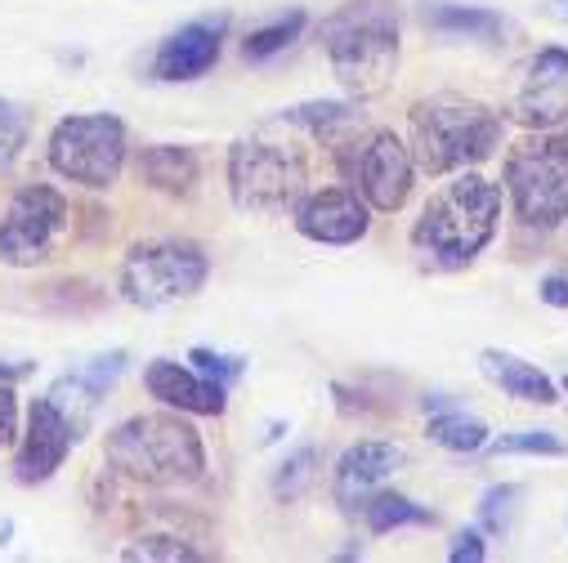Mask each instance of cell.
Wrapping results in <instances>:
<instances>
[{
    "mask_svg": "<svg viewBox=\"0 0 568 563\" xmlns=\"http://www.w3.org/2000/svg\"><path fill=\"white\" fill-rule=\"evenodd\" d=\"M479 371L515 402H528V407H555L559 402V385L541 367H532V362H524V358H515L506 349H484L479 354Z\"/></svg>",
    "mask_w": 568,
    "mask_h": 563,
    "instance_id": "e0dca14e",
    "label": "cell"
},
{
    "mask_svg": "<svg viewBox=\"0 0 568 563\" xmlns=\"http://www.w3.org/2000/svg\"><path fill=\"white\" fill-rule=\"evenodd\" d=\"M327 63L349 99H376L398 68V6L394 0H345L318 28Z\"/></svg>",
    "mask_w": 568,
    "mask_h": 563,
    "instance_id": "3957f363",
    "label": "cell"
},
{
    "mask_svg": "<svg viewBox=\"0 0 568 563\" xmlns=\"http://www.w3.org/2000/svg\"><path fill=\"white\" fill-rule=\"evenodd\" d=\"M144 389L162 407H175L184 416H224V407H229V389L220 380L202 376L197 367L171 362V358H158L144 367Z\"/></svg>",
    "mask_w": 568,
    "mask_h": 563,
    "instance_id": "2e32d148",
    "label": "cell"
},
{
    "mask_svg": "<svg viewBox=\"0 0 568 563\" xmlns=\"http://www.w3.org/2000/svg\"><path fill=\"white\" fill-rule=\"evenodd\" d=\"M292 215H296V228L318 246H354L372 228V206L358 197V188L305 193Z\"/></svg>",
    "mask_w": 568,
    "mask_h": 563,
    "instance_id": "5bb4252c",
    "label": "cell"
},
{
    "mask_svg": "<svg viewBox=\"0 0 568 563\" xmlns=\"http://www.w3.org/2000/svg\"><path fill=\"white\" fill-rule=\"evenodd\" d=\"M77 439H81V430H77V420L45 393V398H37L32 402V411H28V434H23V448H19V461H14V474H19V483H45L63 461H68V452L77 448Z\"/></svg>",
    "mask_w": 568,
    "mask_h": 563,
    "instance_id": "7c38bea8",
    "label": "cell"
},
{
    "mask_svg": "<svg viewBox=\"0 0 568 563\" xmlns=\"http://www.w3.org/2000/svg\"><path fill=\"white\" fill-rule=\"evenodd\" d=\"M121 559H162V563H193V559H202L189 541H180V536H139L134 545H125L121 550Z\"/></svg>",
    "mask_w": 568,
    "mask_h": 563,
    "instance_id": "484cf974",
    "label": "cell"
},
{
    "mask_svg": "<svg viewBox=\"0 0 568 563\" xmlns=\"http://www.w3.org/2000/svg\"><path fill=\"white\" fill-rule=\"evenodd\" d=\"M63 228H68V197L59 188L50 184L19 188L6 219H0V264L10 268L45 264Z\"/></svg>",
    "mask_w": 568,
    "mask_h": 563,
    "instance_id": "9c48e42d",
    "label": "cell"
},
{
    "mask_svg": "<svg viewBox=\"0 0 568 563\" xmlns=\"http://www.w3.org/2000/svg\"><path fill=\"white\" fill-rule=\"evenodd\" d=\"M318 465H323L318 448H296L287 461L277 465V474H273V497L277 501H301L310 492V483L318 479Z\"/></svg>",
    "mask_w": 568,
    "mask_h": 563,
    "instance_id": "cb8c5ba5",
    "label": "cell"
},
{
    "mask_svg": "<svg viewBox=\"0 0 568 563\" xmlns=\"http://www.w3.org/2000/svg\"><path fill=\"white\" fill-rule=\"evenodd\" d=\"M425 23L444 37H466V41H484V45H506L510 37H519V23L488 6H435L425 14Z\"/></svg>",
    "mask_w": 568,
    "mask_h": 563,
    "instance_id": "ac0fdd59",
    "label": "cell"
},
{
    "mask_svg": "<svg viewBox=\"0 0 568 563\" xmlns=\"http://www.w3.org/2000/svg\"><path fill=\"white\" fill-rule=\"evenodd\" d=\"M50 166L81 188H112L125 166V125L112 112L63 116L50 130Z\"/></svg>",
    "mask_w": 568,
    "mask_h": 563,
    "instance_id": "ba28073f",
    "label": "cell"
},
{
    "mask_svg": "<svg viewBox=\"0 0 568 563\" xmlns=\"http://www.w3.org/2000/svg\"><path fill=\"white\" fill-rule=\"evenodd\" d=\"M501 149V116L466 94H430L407 112V153L425 175L475 171Z\"/></svg>",
    "mask_w": 568,
    "mask_h": 563,
    "instance_id": "7a4b0ae2",
    "label": "cell"
},
{
    "mask_svg": "<svg viewBox=\"0 0 568 563\" xmlns=\"http://www.w3.org/2000/svg\"><path fill=\"white\" fill-rule=\"evenodd\" d=\"M537 300L550 309H568V273H546L537 287Z\"/></svg>",
    "mask_w": 568,
    "mask_h": 563,
    "instance_id": "1f68e13d",
    "label": "cell"
},
{
    "mask_svg": "<svg viewBox=\"0 0 568 563\" xmlns=\"http://www.w3.org/2000/svg\"><path fill=\"white\" fill-rule=\"evenodd\" d=\"M305 28H310V14H305V10H282V14H273L268 23L251 28L246 41H242L246 63H268V59H277L282 50H292V45L301 41Z\"/></svg>",
    "mask_w": 568,
    "mask_h": 563,
    "instance_id": "7402d4cb",
    "label": "cell"
},
{
    "mask_svg": "<svg viewBox=\"0 0 568 563\" xmlns=\"http://www.w3.org/2000/svg\"><path fill=\"white\" fill-rule=\"evenodd\" d=\"M550 14H555L559 23H568V0H550Z\"/></svg>",
    "mask_w": 568,
    "mask_h": 563,
    "instance_id": "d6a6232c",
    "label": "cell"
},
{
    "mask_svg": "<svg viewBox=\"0 0 568 563\" xmlns=\"http://www.w3.org/2000/svg\"><path fill=\"white\" fill-rule=\"evenodd\" d=\"M564 130H568V125H564Z\"/></svg>",
    "mask_w": 568,
    "mask_h": 563,
    "instance_id": "e575fe53",
    "label": "cell"
},
{
    "mask_svg": "<svg viewBox=\"0 0 568 563\" xmlns=\"http://www.w3.org/2000/svg\"><path fill=\"white\" fill-rule=\"evenodd\" d=\"M310 171L301 149L277 139H242L229 149V193L237 211L251 215H287L305 197Z\"/></svg>",
    "mask_w": 568,
    "mask_h": 563,
    "instance_id": "52a82bcc",
    "label": "cell"
},
{
    "mask_svg": "<svg viewBox=\"0 0 568 563\" xmlns=\"http://www.w3.org/2000/svg\"><path fill=\"white\" fill-rule=\"evenodd\" d=\"M103 457L116 474L144 488H189L206 474L202 434L184 416L171 411H139L108 434Z\"/></svg>",
    "mask_w": 568,
    "mask_h": 563,
    "instance_id": "277c9868",
    "label": "cell"
},
{
    "mask_svg": "<svg viewBox=\"0 0 568 563\" xmlns=\"http://www.w3.org/2000/svg\"><path fill=\"white\" fill-rule=\"evenodd\" d=\"M19 439V398L10 385H0V448H10Z\"/></svg>",
    "mask_w": 568,
    "mask_h": 563,
    "instance_id": "4dcf8cb0",
    "label": "cell"
},
{
    "mask_svg": "<svg viewBox=\"0 0 568 563\" xmlns=\"http://www.w3.org/2000/svg\"><path fill=\"white\" fill-rule=\"evenodd\" d=\"M506 112L524 130H555L568 121V50L564 45H546L524 63Z\"/></svg>",
    "mask_w": 568,
    "mask_h": 563,
    "instance_id": "8fae6325",
    "label": "cell"
},
{
    "mask_svg": "<svg viewBox=\"0 0 568 563\" xmlns=\"http://www.w3.org/2000/svg\"><path fill=\"white\" fill-rule=\"evenodd\" d=\"M515 501H519V488H515V483L488 488L484 501H479V523H484L488 532H506V528H510V514H515Z\"/></svg>",
    "mask_w": 568,
    "mask_h": 563,
    "instance_id": "4316f807",
    "label": "cell"
},
{
    "mask_svg": "<svg viewBox=\"0 0 568 563\" xmlns=\"http://www.w3.org/2000/svg\"><path fill=\"white\" fill-rule=\"evenodd\" d=\"M202 166H197V153L193 149H180V144H153L139 153V180L158 193H171V197H184L193 193Z\"/></svg>",
    "mask_w": 568,
    "mask_h": 563,
    "instance_id": "d6986e66",
    "label": "cell"
},
{
    "mask_svg": "<svg viewBox=\"0 0 568 563\" xmlns=\"http://www.w3.org/2000/svg\"><path fill=\"white\" fill-rule=\"evenodd\" d=\"M564 393H568V380H564Z\"/></svg>",
    "mask_w": 568,
    "mask_h": 563,
    "instance_id": "836d02e7",
    "label": "cell"
},
{
    "mask_svg": "<svg viewBox=\"0 0 568 563\" xmlns=\"http://www.w3.org/2000/svg\"><path fill=\"white\" fill-rule=\"evenodd\" d=\"M358 514H363L367 532H376V536H385V532H394V528L435 523V510H430V505H416L412 497H403V492H385V488H376V492L363 501Z\"/></svg>",
    "mask_w": 568,
    "mask_h": 563,
    "instance_id": "603a6c76",
    "label": "cell"
},
{
    "mask_svg": "<svg viewBox=\"0 0 568 563\" xmlns=\"http://www.w3.org/2000/svg\"><path fill=\"white\" fill-rule=\"evenodd\" d=\"M493 457H568V443L555 430H515L501 439H488Z\"/></svg>",
    "mask_w": 568,
    "mask_h": 563,
    "instance_id": "d4e9b609",
    "label": "cell"
},
{
    "mask_svg": "<svg viewBox=\"0 0 568 563\" xmlns=\"http://www.w3.org/2000/svg\"><path fill=\"white\" fill-rule=\"evenodd\" d=\"M282 125H301L305 134L323 139V144H341L345 130H358L363 112L354 103H341V99H323V103H296L277 116Z\"/></svg>",
    "mask_w": 568,
    "mask_h": 563,
    "instance_id": "44dd1931",
    "label": "cell"
},
{
    "mask_svg": "<svg viewBox=\"0 0 568 563\" xmlns=\"http://www.w3.org/2000/svg\"><path fill=\"white\" fill-rule=\"evenodd\" d=\"M506 197L524 228H559L568 219V130H537L506 153Z\"/></svg>",
    "mask_w": 568,
    "mask_h": 563,
    "instance_id": "5b68a950",
    "label": "cell"
},
{
    "mask_svg": "<svg viewBox=\"0 0 568 563\" xmlns=\"http://www.w3.org/2000/svg\"><path fill=\"white\" fill-rule=\"evenodd\" d=\"M403 465V448L398 443H385V439H363L354 448H345V457L336 461V474H332V497L336 505L354 519L363 510V501Z\"/></svg>",
    "mask_w": 568,
    "mask_h": 563,
    "instance_id": "9a60e30c",
    "label": "cell"
},
{
    "mask_svg": "<svg viewBox=\"0 0 568 563\" xmlns=\"http://www.w3.org/2000/svg\"><path fill=\"white\" fill-rule=\"evenodd\" d=\"M425 411H430V420H425V434H430V443L448 448V452H462V457H475L488 448V426L479 416L453 407V402H425Z\"/></svg>",
    "mask_w": 568,
    "mask_h": 563,
    "instance_id": "ffe728a7",
    "label": "cell"
},
{
    "mask_svg": "<svg viewBox=\"0 0 568 563\" xmlns=\"http://www.w3.org/2000/svg\"><path fill=\"white\" fill-rule=\"evenodd\" d=\"M448 559H453V563H484V559H488V541H484V532H479V528L457 532L453 545H448Z\"/></svg>",
    "mask_w": 568,
    "mask_h": 563,
    "instance_id": "f546056e",
    "label": "cell"
},
{
    "mask_svg": "<svg viewBox=\"0 0 568 563\" xmlns=\"http://www.w3.org/2000/svg\"><path fill=\"white\" fill-rule=\"evenodd\" d=\"M23 139H28V116H23L14 103H6V99H0V166L19 157Z\"/></svg>",
    "mask_w": 568,
    "mask_h": 563,
    "instance_id": "f1b7e54d",
    "label": "cell"
},
{
    "mask_svg": "<svg viewBox=\"0 0 568 563\" xmlns=\"http://www.w3.org/2000/svg\"><path fill=\"white\" fill-rule=\"evenodd\" d=\"M224 37H229V14H206V19H193V23L175 28L153 54V81L184 85V81L206 76L220 63Z\"/></svg>",
    "mask_w": 568,
    "mask_h": 563,
    "instance_id": "4fadbf2b",
    "label": "cell"
},
{
    "mask_svg": "<svg viewBox=\"0 0 568 563\" xmlns=\"http://www.w3.org/2000/svg\"><path fill=\"white\" fill-rule=\"evenodd\" d=\"M345 175H349V184L358 188V197H363L372 211L394 215V211H403L407 197H412L416 162H412L407 144H403L394 130H372V134L358 139V144H349Z\"/></svg>",
    "mask_w": 568,
    "mask_h": 563,
    "instance_id": "30bf717a",
    "label": "cell"
},
{
    "mask_svg": "<svg viewBox=\"0 0 568 563\" xmlns=\"http://www.w3.org/2000/svg\"><path fill=\"white\" fill-rule=\"evenodd\" d=\"M189 362H193L202 376L220 380L224 389H229L233 380H242V371H246V358H237V354H215V349H206V345H197V349L189 354Z\"/></svg>",
    "mask_w": 568,
    "mask_h": 563,
    "instance_id": "83f0119b",
    "label": "cell"
},
{
    "mask_svg": "<svg viewBox=\"0 0 568 563\" xmlns=\"http://www.w3.org/2000/svg\"><path fill=\"white\" fill-rule=\"evenodd\" d=\"M501 224V188L488 184L479 171H457L430 202L420 206L412 224V250L425 268L457 273L475 264Z\"/></svg>",
    "mask_w": 568,
    "mask_h": 563,
    "instance_id": "6da1fadb",
    "label": "cell"
},
{
    "mask_svg": "<svg viewBox=\"0 0 568 563\" xmlns=\"http://www.w3.org/2000/svg\"><path fill=\"white\" fill-rule=\"evenodd\" d=\"M211 277V259L189 237H149L134 242L121 259L116 287L134 309H166L193 300Z\"/></svg>",
    "mask_w": 568,
    "mask_h": 563,
    "instance_id": "8992f818",
    "label": "cell"
}]
</instances>
